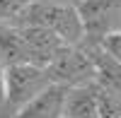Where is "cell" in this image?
Wrapping results in <instances>:
<instances>
[{"label": "cell", "instance_id": "cell-1", "mask_svg": "<svg viewBox=\"0 0 121 118\" xmlns=\"http://www.w3.org/2000/svg\"><path fill=\"white\" fill-rule=\"evenodd\" d=\"M22 22L39 24V27L48 29V31H53L60 41L68 43V46H75V43L85 41V29H82V22H80L78 10H75L73 3H46V0H34V3L27 7Z\"/></svg>", "mask_w": 121, "mask_h": 118}, {"label": "cell", "instance_id": "cell-2", "mask_svg": "<svg viewBox=\"0 0 121 118\" xmlns=\"http://www.w3.org/2000/svg\"><path fill=\"white\" fill-rule=\"evenodd\" d=\"M51 84L58 87H80V84H90L95 80V60L90 53V43H75V46H63L60 51L48 60L44 67Z\"/></svg>", "mask_w": 121, "mask_h": 118}, {"label": "cell", "instance_id": "cell-3", "mask_svg": "<svg viewBox=\"0 0 121 118\" xmlns=\"http://www.w3.org/2000/svg\"><path fill=\"white\" fill-rule=\"evenodd\" d=\"M46 87H51V80L41 65L19 63L3 67V89H5V118L24 106L29 99L41 94Z\"/></svg>", "mask_w": 121, "mask_h": 118}, {"label": "cell", "instance_id": "cell-4", "mask_svg": "<svg viewBox=\"0 0 121 118\" xmlns=\"http://www.w3.org/2000/svg\"><path fill=\"white\" fill-rule=\"evenodd\" d=\"M73 5L90 41L121 29V0H73Z\"/></svg>", "mask_w": 121, "mask_h": 118}, {"label": "cell", "instance_id": "cell-5", "mask_svg": "<svg viewBox=\"0 0 121 118\" xmlns=\"http://www.w3.org/2000/svg\"><path fill=\"white\" fill-rule=\"evenodd\" d=\"M17 27H19V34H22V41H24V48H27L29 63H34V65L46 67L48 60H51L60 48L65 46L53 31H48V29L39 27V24L22 22V24H17Z\"/></svg>", "mask_w": 121, "mask_h": 118}, {"label": "cell", "instance_id": "cell-6", "mask_svg": "<svg viewBox=\"0 0 121 118\" xmlns=\"http://www.w3.org/2000/svg\"><path fill=\"white\" fill-rule=\"evenodd\" d=\"M63 99H65V87L51 84L41 94H36L34 99H29L24 106L12 111L7 118H60Z\"/></svg>", "mask_w": 121, "mask_h": 118}, {"label": "cell", "instance_id": "cell-7", "mask_svg": "<svg viewBox=\"0 0 121 118\" xmlns=\"http://www.w3.org/2000/svg\"><path fill=\"white\" fill-rule=\"evenodd\" d=\"M63 118H99L97 109V94H95V84H80V87H70L65 89V99H63Z\"/></svg>", "mask_w": 121, "mask_h": 118}, {"label": "cell", "instance_id": "cell-8", "mask_svg": "<svg viewBox=\"0 0 121 118\" xmlns=\"http://www.w3.org/2000/svg\"><path fill=\"white\" fill-rule=\"evenodd\" d=\"M19 63H29L19 27L0 22V65L10 67V65H19Z\"/></svg>", "mask_w": 121, "mask_h": 118}, {"label": "cell", "instance_id": "cell-9", "mask_svg": "<svg viewBox=\"0 0 121 118\" xmlns=\"http://www.w3.org/2000/svg\"><path fill=\"white\" fill-rule=\"evenodd\" d=\"M34 0H0V22L5 24H19L27 12V7Z\"/></svg>", "mask_w": 121, "mask_h": 118}, {"label": "cell", "instance_id": "cell-10", "mask_svg": "<svg viewBox=\"0 0 121 118\" xmlns=\"http://www.w3.org/2000/svg\"><path fill=\"white\" fill-rule=\"evenodd\" d=\"M97 43H99V48H102L107 55H112L114 60L121 63V29H119V31L107 34V36H102Z\"/></svg>", "mask_w": 121, "mask_h": 118}, {"label": "cell", "instance_id": "cell-11", "mask_svg": "<svg viewBox=\"0 0 121 118\" xmlns=\"http://www.w3.org/2000/svg\"><path fill=\"white\" fill-rule=\"evenodd\" d=\"M0 118H5V89H3V65H0Z\"/></svg>", "mask_w": 121, "mask_h": 118}, {"label": "cell", "instance_id": "cell-12", "mask_svg": "<svg viewBox=\"0 0 121 118\" xmlns=\"http://www.w3.org/2000/svg\"><path fill=\"white\" fill-rule=\"evenodd\" d=\"M46 3H73V0H46Z\"/></svg>", "mask_w": 121, "mask_h": 118}, {"label": "cell", "instance_id": "cell-13", "mask_svg": "<svg viewBox=\"0 0 121 118\" xmlns=\"http://www.w3.org/2000/svg\"><path fill=\"white\" fill-rule=\"evenodd\" d=\"M60 118H63V116H60Z\"/></svg>", "mask_w": 121, "mask_h": 118}]
</instances>
